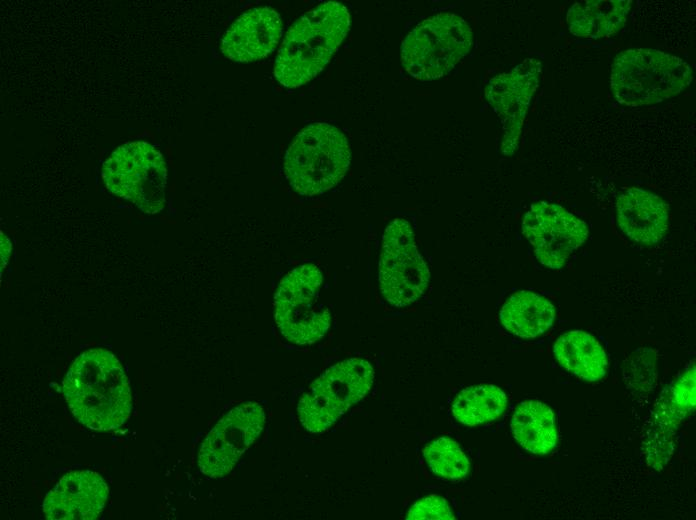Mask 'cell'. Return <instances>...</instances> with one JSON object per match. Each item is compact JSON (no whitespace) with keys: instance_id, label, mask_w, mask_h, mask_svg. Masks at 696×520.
I'll use <instances>...</instances> for the list:
<instances>
[{"instance_id":"cell-1","label":"cell","mask_w":696,"mask_h":520,"mask_svg":"<svg viewBox=\"0 0 696 520\" xmlns=\"http://www.w3.org/2000/svg\"><path fill=\"white\" fill-rule=\"evenodd\" d=\"M62 391L73 415L92 430L117 429L131 412L124 369L114 354L102 348L84 351L72 362Z\"/></svg>"},{"instance_id":"cell-2","label":"cell","mask_w":696,"mask_h":520,"mask_svg":"<svg viewBox=\"0 0 696 520\" xmlns=\"http://www.w3.org/2000/svg\"><path fill=\"white\" fill-rule=\"evenodd\" d=\"M350 27L347 8L328 1L302 15L288 30L278 51L274 76L286 88L299 87L320 73Z\"/></svg>"},{"instance_id":"cell-3","label":"cell","mask_w":696,"mask_h":520,"mask_svg":"<svg viewBox=\"0 0 696 520\" xmlns=\"http://www.w3.org/2000/svg\"><path fill=\"white\" fill-rule=\"evenodd\" d=\"M692 69L682 58L655 49H628L611 67L610 84L618 103L638 107L662 102L688 87Z\"/></svg>"},{"instance_id":"cell-4","label":"cell","mask_w":696,"mask_h":520,"mask_svg":"<svg viewBox=\"0 0 696 520\" xmlns=\"http://www.w3.org/2000/svg\"><path fill=\"white\" fill-rule=\"evenodd\" d=\"M350 156L348 140L340 129L324 122L312 123L299 131L288 147L285 175L298 194H322L343 179Z\"/></svg>"},{"instance_id":"cell-5","label":"cell","mask_w":696,"mask_h":520,"mask_svg":"<svg viewBox=\"0 0 696 520\" xmlns=\"http://www.w3.org/2000/svg\"><path fill=\"white\" fill-rule=\"evenodd\" d=\"M473 45V34L460 16L441 13L414 27L401 46V63L414 79L431 81L448 74Z\"/></svg>"},{"instance_id":"cell-6","label":"cell","mask_w":696,"mask_h":520,"mask_svg":"<svg viewBox=\"0 0 696 520\" xmlns=\"http://www.w3.org/2000/svg\"><path fill=\"white\" fill-rule=\"evenodd\" d=\"M106 188L146 214L164 208L167 167L162 154L145 141L117 147L102 165Z\"/></svg>"},{"instance_id":"cell-7","label":"cell","mask_w":696,"mask_h":520,"mask_svg":"<svg viewBox=\"0 0 696 520\" xmlns=\"http://www.w3.org/2000/svg\"><path fill=\"white\" fill-rule=\"evenodd\" d=\"M374 369L365 359L343 360L320 375L299 400L301 425L310 433H322L370 390Z\"/></svg>"},{"instance_id":"cell-8","label":"cell","mask_w":696,"mask_h":520,"mask_svg":"<svg viewBox=\"0 0 696 520\" xmlns=\"http://www.w3.org/2000/svg\"><path fill=\"white\" fill-rule=\"evenodd\" d=\"M322 281L321 270L312 263L294 268L281 280L274 297V316L288 341L309 345L328 331L331 313L317 306Z\"/></svg>"},{"instance_id":"cell-9","label":"cell","mask_w":696,"mask_h":520,"mask_svg":"<svg viewBox=\"0 0 696 520\" xmlns=\"http://www.w3.org/2000/svg\"><path fill=\"white\" fill-rule=\"evenodd\" d=\"M430 279L428 266L419 253L413 227L403 218L392 220L384 230L379 260L380 292L387 303L406 307L425 292Z\"/></svg>"},{"instance_id":"cell-10","label":"cell","mask_w":696,"mask_h":520,"mask_svg":"<svg viewBox=\"0 0 696 520\" xmlns=\"http://www.w3.org/2000/svg\"><path fill=\"white\" fill-rule=\"evenodd\" d=\"M265 420L264 409L256 402L231 409L203 440L198 454L200 471L211 478L228 474L259 436Z\"/></svg>"},{"instance_id":"cell-11","label":"cell","mask_w":696,"mask_h":520,"mask_svg":"<svg viewBox=\"0 0 696 520\" xmlns=\"http://www.w3.org/2000/svg\"><path fill=\"white\" fill-rule=\"evenodd\" d=\"M522 232L537 260L550 269L561 268L587 239V224L563 207L540 201L530 206Z\"/></svg>"},{"instance_id":"cell-12","label":"cell","mask_w":696,"mask_h":520,"mask_svg":"<svg viewBox=\"0 0 696 520\" xmlns=\"http://www.w3.org/2000/svg\"><path fill=\"white\" fill-rule=\"evenodd\" d=\"M542 63L526 58L508 72L489 80L485 98L502 123L501 152L510 156L518 147L519 138L531 99L537 90Z\"/></svg>"},{"instance_id":"cell-13","label":"cell","mask_w":696,"mask_h":520,"mask_svg":"<svg viewBox=\"0 0 696 520\" xmlns=\"http://www.w3.org/2000/svg\"><path fill=\"white\" fill-rule=\"evenodd\" d=\"M107 498L108 486L98 473L71 471L47 493L42 507L49 520H94Z\"/></svg>"},{"instance_id":"cell-14","label":"cell","mask_w":696,"mask_h":520,"mask_svg":"<svg viewBox=\"0 0 696 520\" xmlns=\"http://www.w3.org/2000/svg\"><path fill=\"white\" fill-rule=\"evenodd\" d=\"M283 24L270 7L253 8L238 17L221 40V51L235 62H252L269 55L278 45Z\"/></svg>"},{"instance_id":"cell-15","label":"cell","mask_w":696,"mask_h":520,"mask_svg":"<svg viewBox=\"0 0 696 520\" xmlns=\"http://www.w3.org/2000/svg\"><path fill=\"white\" fill-rule=\"evenodd\" d=\"M616 214L622 231L638 243H657L668 228L667 203L643 189L625 190L617 199Z\"/></svg>"},{"instance_id":"cell-16","label":"cell","mask_w":696,"mask_h":520,"mask_svg":"<svg viewBox=\"0 0 696 520\" xmlns=\"http://www.w3.org/2000/svg\"><path fill=\"white\" fill-rule=\"evenodd\" d=\"M631 6V0L575 2L567 11L568 30L578 37L607 38L624 26Z\"/></svg>"},{"instance_id":"cell-17","label":"cell","mask_w":696,"mask_h":520,"mask_svg":"<svg viewBox=\"0 0 696 520\" xmlns=\"http://www.w3.org/2000/svg\"><path fill=\"white\" fill-rule=\"evenodd\" d=\"M695 406V367H691L681 378H679L671 387L666 391V395H663L660 399V403L657 405L653 420L650 425L649 433L647 436L654 433L656 430L660 429V433L646 445V452L648 453L654 446L658 437L660 440L654 449L651 457L648 459L650 464L658 445L660 448L658 450L657 458L655 461L659 463L660 467L663 462L669 459L671 454L670 444L671 438L674 435L675 429H677L678 422L671 420L672 415L680 409H692ZM654 465V466H655Z\"/></svg>"},{"instance_id":"cell-18","label":"cell","mask_w":696,"mask_h":520,"mask_svg":"<svg viewBox=\"0 0 696 520\" xmlns=\"http://www.w3.org/2000/svg\"><path fill=\"white\" fill-rule=\"evenodd\" d=\"M555 316L554 305L547 298L527 290L513 293L499 313L503 327L524 339L544 334L552 326Z\"/></svg>"},{"instance_id":"cell-19","label":"cell","mask_w":696,"mask_h":520,"mask_svg":"<svg viewBox=\"0 0 696 520\" xmlns=\"http://www.w3.org/2000/svg\"><path fill=\"white\" fill-rule=\"evenodd\" d=\"M553 353L561 367L586 381L606 375L608 359L601 344L591 334L569 331L558 337Z\"/></svg>"},{"instance_id":"cell-20","label":"cell","mask_w":696,"mask_h":520,"mask_svg":"<svg viewBox=\"0 0 696 520\" xmlns=\"http://www.w3.org/2000/svg\"><path fill=\"white\" fill-rule=\"evenodd\" d=\"M510 426L514 439L530 453L545 455L557 445L555 416L543 402H521L514 410Z\"/></svg>"},{"instance_id":"cell-21","label":"cell","mask_w":696,"mask_h":520,"mask_svg":"<svg viewBox=\"0 0 696 520\" xmlns=\"http://www.w3.org/2000/svg\"><path fill=\"white\" fill-rule=\"evenodd\" d=\"M507 403L503 390L495 385L482 384L461 390L453 400L451 411L458 422L476 426L499 418Z\"/></svg>"},{"instance_id":"cell-22","label":"cell","mask_w":696,"mask_h":520,"mask_svg":"<svg viewBox=\"0 0 696 520\" xmlns=\"http://www.w3.org/2000/svg\"><path fill=\"white\" fill-rule=\"evenodd\" d=\"M422 452L430 470L438 477L458 481L464 479L469 472L467 456L458 443L449 437L429 442Z\"/></svg>"},{"instance_id":"cell-23","label":"cell","mask_w":696,"mask_h":520,"mask_svg":"<svg viewBox=\"0 0 696 520\" xmlns=\"http://www.w3.org/2000/svg\"><path fill=\"white\" fill-rule=\"evenodd\" d=\"M406 519H455L448 502L439 495H429L415 502L406 514Z\"/></svg>"}]
</instances>
